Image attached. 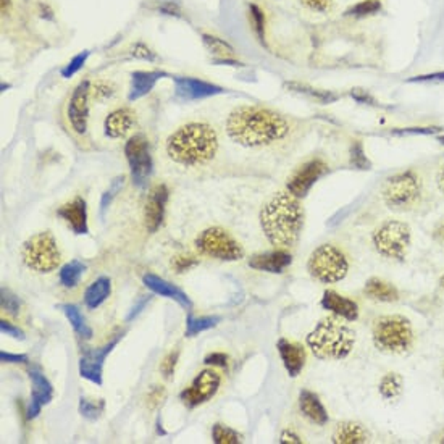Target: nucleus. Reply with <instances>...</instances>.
<instances>
[{
  "label": "nucleus",
  "mask_w": 444,
  "mask_h": 444,
  "mask_svg": "<svg viewBox=\"0 0 444 444\" xmlns=\"http://www.w3.org/2000/svg\"><path fill=\"white\" fill-rule=\"evenodd\" d=\"M86 58H87V52H84V54L76 55V57L73 58V60L70 62L68 65L62 70L63 78H70V76H73L76 72H78V70L83 68L84 62H86Z\"/></svg>",
  "instance_id": "obj_45"
},
{
  "label": "nucleus",
  "mask_w": 444,
  "mask_h": 444,
  "mask_svg": "<svg viewBox=\"0 0 444 444\" xmlns=\"http://www.w3.org/2000/svg\"><path fill=\"white\" fill-rule=\"evenodd\" d=\"M197 264H199V260L194 255H179V257H174V260L172 262V265L174 270H177V273L188 272L189 268L196 267Z\"/></svg>",
  "instance_id": "obj_42"
},
{
  "label": "nucleus",
  "mask_w": 444,
  "mask_h": 444,
  "mask_svg": "<svg viewBox=\"0 0 444 444\" xmlns=\"http://www.w3.org/2000/svg\"><path fill=\"white\" fill-rule=\"evenodd\" d=\"M369 441V435L364 426L355 422H343L336 426L333 433L335 444H360Z\"/></svg>",
  "instance_id": "obj_26"
},
{
  "label": "nucleus",
  "mask_w": 444,
  "mask_h": 444,
  "mask_svg": "<svg viewBox=\"0 0 444 444\" xmlns=\"http://www.w3.org/2000/svg\"><path fill=\"white\" fill-rule=\"evenodd\" d=\"M350 163L359 170H369L370 162L367 159L364 148H362L360 143H354L353 148H350Z\"/></svg>",
  "instance_id": "obj_40"
},
{
  "label": "nucleus",
  "mask_w": 444,
  "mask_h": 444,
  "mask_svg": "<svg viewBox=\"0 0 444 444\" xmlns=\"http://www.w3.org/2000/svg\"><path fill=\"white\" fill-rule=\"evenodd\" d=\"M134 123H136V113H134L130 107L116 109L105 118L104 123L105 136L112 139L125 138L126 134L133 130Z\"/></svg>",
  "instance_id": "obj_20"
},
{
  "label": "nucleus",
  "mask_w": 444,
  "mask_h": 444,
  "mask_svg": "<svg viewBox=\"0 0 444 444\" xmlns=\"http://www.w3.org/2000/svg\"><path fill=\"white\" fill-rule=\"evenodd\" d=\"M355 343V333L340 315L321 318L307 335V346L321 360H340L348 357Z\"/></svg>",
  "instance_id": "obj_4"
},
{
  "label": "nucleus",
  "mask_w": 444,
  "mask_h": 444,
  "mask_svg": "<svg viewBox=\"0 0 444 444\" xmlns=\"http://www.w3.org/2000/svg\"><path fill=\"white\" fill-rule=\"evenodd\" d=\"M260 226L268 243L277 249H289L299 241L304 228V209L291 192H278L262 209Z\"/></svg>",
  "instance_id": "obj_2"
},
{
  "label": "nucleus",
  "mask_w": 444,
  "mask_h": 444,
  "mask_svg": "<svg viewBox=\"0 0 444 444\" xmlns=\"http://www.w3.org/2000/svg\"><path fill=\"white\" fill-rule=\"evenodd\" d=\"M21 257L29 270L38 273H50L58 268L62 254L54 235L50 231L38 233L23 244Z\"/></svg>",
  "instance_id": "obj_6"
},
{
  "label": "nucleus",
  "mask_w": 444,
  "mask_h": 444,
  "mask_svg": "<svg viewBox=\"0 0 444 444\" xmlns=\"http://www.w3.org/2000/svg\"><path fill=\"white\" fill-rule=\"evenodd\" d=\"M196 248L202 255L212 257V259L235 262L244 257V249L231 233L220 226H212L199 233L196 238Z\"/></svg>",
  "instance_id": "obj_9"
},
{
  "label": "nucleus",
  "mask_w": 444,
  "mask_h": 444,
  "mask_svg": "<svg viewBox=\"0 0 444 444\" xmlns=\"http://www.w3.org/2000/svg\"><path fill=\"white\" fill-rule=\"evenodd\" d=\"M60 309L63 311V313L67 315V318L70 320V323H72L73 330L78 333L81 338H84V340H91L92 330L89 328V325L86 323V318L83 317V313H81L79 307L73 306V304H63V306H60Z\"/></svg>",
  "instance_id": "obj_31"
},
{
  "label": "nucleus",
  "mask_w": 444,
  "mask_h": 444,
  "mask_svg": "<svg viewBox=\"0 0 444 444\" xmlns=\"http://www.w3.org/2000/svg\"><path fill=\"white\" fill-rule=\"evenodd\" d=\"M162 73L157 72H136L131 76L130 101H138L152 91L157 81L160 79Z\"/></svg>",
  "instance_id": "obj_27"
},
{
  "label": "nucleus",
  "mask_w": 444,
  "mask_h": 444,
  "mask_svg": "<svg viewBox=\"0 0 444 444\" xmlns=\"http://www.w3.org/2000/svg\"><path fill=\"white\" fill-rule=\"evenodd\" d=\"M350 96H353L359 104H370V105L375 104V101H373V97H370L369 94H367V91L353 89V92H350Z\"/></svg>",
  "instance_id": "obj_53"
},
{
  "label": "nucleus",
  "mask_w": 444,
  "mask_h": 444,
  "mask_svg": "<svg viewBox=\"0 0 444 444\" xmlns=\"http://www.w3.org/2000/svg\"><path fill=\"white\" fill-rule=\"evenodd\" d=\"M204 44L207 45V49L212 52L213 55L218 57V62H230L235 57V49L230 44L225 43L223 39L217 36H210V34H204Z\"/></svg>",
  "instance_id": "obj_32"
},
{
  "label": "nucleus",
  "mask_w": 444,
  "mask_h": 444,
  "mask_svg": "<svg viewBox=\"0 0 444 444\" xmlns=\"http://www.w3.org/2000/svg\"><path fill=\"white\" fill-rule=\"evenodd\" d=\"M289 125L282 115L270 109L244 105L233 110L226 121V133L244 148H260L283 139Z\"/></svg>",
  "instance_id": "obj_1"
},
{
  "label": "nucleus",
  "mask_w": 444,
  "mask_h": 444,
  "mask_svg": "<svg viewBox=\"0 0 444 444\" xmlns=\"http://www.w3.org/2000/svg\"><path fill=\"white\" fill-rule=\"evenodd\" d=\"M104 401H92V399H86V397H81L79 399V412L81 416L87 420H96L101 417V414L104 412Z\"/></svg>",
  "instance_id": "obj_39"
},
{
  "label": "nucleus",
  "mask_w": 444,
  "mask_h": 444,
  "mask_svg": "<svg viewBox=\"0 0 444 444\" xmlns=\"http://www.w3.org/2000/svg\"><path fill=\"white\" fill-rule=\"evenodd\" d=\"M2 309L10 313H18L20 311L18 297L5 288H2Z\"/></svg>",
  "instance_id": "obj_43"
},
{
  "label": "nucleus",
  "mask_w": 444,
  "mask_h": 444,
  "mask_svg": "<svg viewBox=\"0 0 444 444\" xmlns=\"http://www.w3.org/2000/svg\"><path fill=\"white\" fill-rule=\"evenodd\" d=\"M291 264H293V257L286 252L284 249L273 250V252L255 254L249 259L250 267L267 273H283Z\"/></svg>",
  "instance_id": "obj_21"
},
{
  "label": "nucleus",
  "mask_w": 444,
  "mask_h": 444,
  "mask_svg": "<svg viewBox=\"0 0 444 444\" xmlns=\"http://www.w3.org/2000/svg\"><path fill=\"white\" fill-rule=\"evenodd\" d=\"M143 282L152 291V293L160 294L163 297H168V299L177 301L179 306H183L184 309H191L189 297L186 296L179 288H177V286H173L172 283L165 282L163 278L157 277V274H154V273H148V274H144Z\"/></svg>",
  "instance_id": "obj_24"
},
{
  "label": "nucleus",
  "mask_w": 444,
  "mask_h": 444,
  "mask_svg": "<svg viewBox=\"0 0 444 444\" xmlns=\"http://www.w3.org/2000/svg\"><path fill=\"white\" fill-rule=\"evenodd\" d=\"M220 383H221V377L217 372L209 370V369L202 370L194 379H192V383L188 388H184L183 391H181V394H179L181 401H183L184 404L191 409L201 406L217 394Z\"/></svg>",
  "instance_id": "obj_12"
},
{
  "label": "nucleus",
  "mask_w": 444,
  "mask_h": 444,
  "mask_svg": "<svg viewBox=\"0 0 444 444\" xmlns=\"http://www.w3.org/2000/svg\"><path fill=\"white\" fill-rule=\"evenodd\" d=\"M212 438H213V443H217V444H238V443H241V436H239L235 430H231L230 426H225L221 423L213 425Z\"/></svg>",
  "instance_id": "obj_36"
},
{
  "label": "nucleus",
  "mask_w": 444,
  "mask_h": 444,
  "mask_svg": "<svg viewBox=\"0 0 444 444\" xmlns=\"http://www.w3.org/2000/svg\"><path fill=\"white\" fill-rule=\"evenodd\" d=\"M220 321V317H192L191 313H188V318H186V336H196L199 333L207 331L210 328H213Z\"/></svg>",
  "instance_id": "obj_35"
},
{
  "label": "nucleus",
  "mask_w": 444,
  "mask_h": 444,
  "mask_svg": "<svg viewBox=\"0 0 444 444\" xmlns=\"http://www.w3.org/2000/svg\"><path fill=\"white\" fill-rule=\"evenodd\" d=\"M178 357H179V353H178V350H173V353L168 354L167 357L163 359L162 364H160V372H162V375L165 377L167 379H168V378H172V375L174 373V367H177Z\"/></svg>",
  "instance_id": "obj_44"
},
{
  "label": "nucleus",
  "mask_w": 444,
  "mask_h": 444,
  "mask_svg": "<svg viewBox=\"0 0 444 444\" xmlns=\"http://www.w3.org/2000/svg\"><path fill=\"white\" fill-rule=\"evenodd\" d=\"M420 178L414 172L391 177L383 188L384 204L389 209H406L412 206L420 196Z\"/></svg>",
  "instance_id": "obj_10"
},
{
  "label": "nucleus",
  "mask_w": 444,
  "mask_h": 444,
  "mask_svg": "<svg viewBox=\"0 0 444 444\" xmlns=\"http://www.w3.org/2000/svg\"><path fill=\"white\" fill-rule=\"evenodd\" d=\"M443 373H444V370H443Z\"/></svg>",
  "instance_id": "obj_60"
},
{
  "label": "nucleus",
  "mask_w": 444,
  "mask_h": 444,
  "mask_svg": "<svg viewBox=\"0 0 444 444\" xmlns=\"http://www.w3.org/2000/svg\"><path fill=\"white\" fill-rule=\"evenodd\" d=\"M438 186H440V189L444 192V167H441L440 173H438Z\"/></svg>",
  "instance_id": "obj_57"
},
{
  "label": "nucleus",
  "mask_w": 444,
  "mask_h": 444,
  "mask_svg": "<svg viewBox=\"0 0 444 444\" xmlns=\"http://www.w3.org/2000/svg\"><path fill=\"white\" fill-rule=\"evenodd\" d=\"M0 360L7 362V364H25L28 357L25 354H10V353H0Z\"/></svg>",
  "instance_id": "obj_51"
},
{
  "label": "nucleus",
  "mask_w": 444,
  "mask_h": 444,
  "mask_svg": "<svg viewBox=\"0 0 444 444\" xmlns=\"http://www.w3.org/2000/svg\"><path fill=\"white\" fill-rule=\"evenodd\" d=\"M373 344L387 354H402L412 348V325L402 315H387L373 325Z\"/></svg>",
  "instance_id": "obj_5"
},
{
  "label": "nucleus",
  "mask_w": 444,
  "mask_h": 444,
  "mask_svg": "<svg viewBox=\"0 0 444 444\" xmlns=\"http://www.w3.org/2000/svg\"><path fill=\"white\" fill-rule=\"evenodd\" d=\"M282 443H284V444H302V440H301V436L299 435H296L293 430H284L283 433H282V440H279Z\"/></svg>",
  "instance_id": "obj_54"
},
{
  "label": "nucleus",
  "mask_w": 444,
  "mask_h": 444,
  "mask_svg": "<svg viewBox=\"0 0 444 444\" xmlns=\"http://www.w3.org/2000/svg\"><path fill=\"white\" fill-rule=\"evenodd\" d=\"M125 155L130 163L133 183L138 188H145L152 174L150 145L144 134H134L125 145Z\"/></svg>",
  "instance_id": "obj_11"
},
{
  "label": "nucleus",
  "mask_w": 444,
  "mask_h": 444,
  "mask_svg": "<svg viewBox=\"0 0 444 444\" xmlns=\"http://www.w3.org/2000/svg\"><path fill=\"white\" fill-rule=\"evenodd\" d=\"M9 5H10V0H2V13L4 15L7 13V9H5V7H9Z\"/></svg>",
  "instance_id": "obj_58"
},
{
  "label": "nucleus",
  "mask_w": 444,
  "mask_h": 444,
  "mask_svg": "<svg viewBox=\"0 0 444 444\" xmlns=\"http://www.w3.org/2000/svg\"><path fill=\"white\" fill-rule=\"evenodd\" d=\"M277 348L286 372L289 373V377L296 378L302 372L304 365H306V350L297 343L286 340V338H282L278 341Z\"/></svg>",
  "instance_id": "obj_22"
},
{
  "label": "nucleus",
  "mask_w": 444,
  "mask_h": 444,
  "mask_svg": "<svg viewBox=\"0 0 444 444\" xmlns=\"http://www.w3.org/2000/svg\"><path fill=\"white\" fill-rule=\"evenodd\" d=\"M435 239H436V241H440L441 244H444V220L441 221L440 225L436 226V230H435Z\"/></svg>",
  "instance_id": "obj_56"
},
{
  "label": "nucleus",
  "mask_w": 444,
  "mask_h": 444,
  "mask_svg": "<svg viewBox=\"0 0 444 444\" xmlns=\"http://www.w3.org/2000/svg\"><path fill=\"white\" fill-rule=\"evenodd\" d=\"M286 87L294 92H301V94H306L309 97L315 99V101H318L321 104H331V102H336L338 99H340V96L338 94H333V92L330 91H320V89H313V87L307 86V84H301V83H288L286 84Z\"/></svg>",
  "instance_id": "obj_33"
},
{
  "label": "nucleus",
  "mask_w": 444,
  "mask_h": 444,
  "mask_svg": "<svg viewBox=\"0 0 444 444\" xmlns=\"http://www.w3.org/2000/svg\"><path fill=\"white\" fill-rule=\"evenodd\" d=\"M301 4L315 11H326L333 5V0H301Z\"/></svg>",
  "instance_id": "obj_47"
},
{
  "label": "nucleus",
  "mask_w": 444,
  "mask_h": 444,
  "mask_svg": "<svg viewBox=\"0 0 444 444\" xmlns=\"http://www.w3.org/2000/svg\"><path fill=\"white\" fill-rule=\"evenodd\" d=\"M123 181H125V178H123V177H121V178H116V179L113 181V184H112V189H109V191L105 192V194H104V197H102V207H101L102 213L105 212V209H107V206L110 204V201H112V199H113L115 192H118L121 188H123Z\"/></svg>",
  "instance_id": "obj_46"
},
{
  "label": "nucleus",
  "mask_w": 444,
  "mask_h": 444,
  "mask_svg": "<svg viewBox=\"0 0 444 444\" xmlns=\"http://www.w3.org/2000/svg\"><path fill=\"white\" fill-rule=\"evenodd\" d=\"M0 330H2L4 335L11 336V338H18V340H23V338H25L23 331L20 328H16L15 325H11L10 321H7V320L0 321Z\"/></svg>",
  "instance_id": "obj_48"
},
{
  "label": "nucleus",
  "mask_w": 444,
  "mask_h": 444,
  "mask_svg": "<svg viewBox=\"0 0 444 444\" xmlns=\"http://www.w3.org/2000/svg\"><path fill=\"white\" fill-rule=\"evenodd\" d=\"M168 197H170V191H168L167 184H155L149 191L144 209V223L149 233H155L162 226L163 218H165Z\"/></svg>",
  "instance_id": "obj_15"
},
{
  "label": "nucleus",
  "mask_w": 444,
  "mask_h": 444,
  "mask_svg": "<svg viewBox=\"0 0 444 444\" xmlns=\"http://www.w3.org/2000/svg\"><path fill=\"white\" fill-rule=\"evenodd\" d=\"M84 272H86V264H83L81 260H72L62 267L60 273H58V278H60V283L63 288L72 289L79 284Z\"/></svg>",
  "instance_id": "obj_30"
},
{
  "label": "nucleus",
  "mask_w": 444,
  "mask_h": 444,
  "mask_svg": "<svg viewBox=\"0 0 444 444\" xmlns=\"http://www.w3.org/2000/svg\"><path fill=\"white\" fill-rule=\"evenodd\" d=\"M116 87L112 81L97 79L94 84H91V96L97 102H104L115 94Z\"/></svg>",
  "instance_id": "obj_38"
},
{
  "label": "nucleus",
  "mask_w": 444,
  "mask_h": 444,
  "mask_svg": "<svg viewBox=\"0 0 444 444\" xmlns=\"http://www.w3.org/2000/svg\"><path fill=\"white\" fill-rule=\"evenodd\" d=\"M321 307L335 315H340V317L348 321H354L359 318L357 304L353 299H349V297H344L335 293V291H325L323 297H321Z\"/></svg>",
  "instance_id": "obj_23"
},
{
  "label": "nucleus",
  "mask_w": 444,
  "mask_h": 444,
  "mask_svg": "<svg viewBox=\"0 0 444 444\" xmlns=\"http://www.w3.org/2000/svg\"><path fill=\"white\" fill-rule=\"evenodd\" d=\"M29 378H31L33 383V396L28 407V418H34L38 417L40 409L48 406L52 401V397H54V389H52L49 379L44 377V373L39 369L29 370Z\"/></svg>",
  "instance_id": "obj_17"
},
{
  "label": "nucleus",
  "mask_w": 444,
  "mask_h": 444,
  "mask_svg": "<svg viewBox=\"0 0 444 444\" xmlns=\"http://www.w3.org/2000/svg\"><path fill=\"white\" fill-rule=\"evenodd\" d=\"M120 335L115 338V340L110 341L105 346L99 348V349H87L86 353L83 354V357L79 360V373L81 377L89 379L91 383L96 384H102V367H104V360L107 355L110 354L116 343L120 340Z\"/></svg>",
  "instance_id": "obj_16"
},
{
  "label": "nucleus",
  "mask_w": 444,
  "mask_h": 444,
  "mask_svg": "<svg viewBox=\"0 0 444 444\" xmlns=\"http://www.w3.org/2000/svg\"><path fill=\"white\" fill-rule=\"evenodd\" d=\"M204 364L226 367L228 365V355L223 353H212V354H209L206 359H204Z\"/></svg>",
  "instance_id": "obj_49"
},
{
  "label": "nucleus",
  "mask_w": 444,
  "mask_h": 444,
  "mask_svg": "<svg viewBox=\"0 0 444 444\" xmlns=\"http://www.w3.org/2000/svg\"><path fill=\"white\" fill-rule=\"evenodd\" d=\"M174 91H177V97L183 101H196V99H206L223 92L221 87L197 78H174Z\"/></svg>",
  "instance_id": "obj_18"
},
{
  "label": "nucleus",
  "mask_w": 444,
  "mask_h": 444,
  "mask_svg": "<svg viewBox=\"0 0 444 444\" xmlns=\"http://www.w3.org/2000/svg\"><path fill=\"white\" fill-rule=\"evenodd\" d=\"M250 16H252V23H254L257 36L260 38V40H264V36H265L264 13H262V10L257 7V5H250Z\"/></svg>",
  "instance_id": "obj_41"
},
{
  "label": "nucleus",
  "mask_w": 444,
  "mask_h": 444,
  "mask_svg": "<svg viewBox=\"0 0 444 444\" xmlns=\"http://www.w3.org/2000/svg\"><path fill=\"white\" fill-rule=\"evenodd\" d=\"M328 172V165L323 160L313 159L311 162L304 163L293 177L288 181V191L297 199H302L309 194L312 186Z\"/></svg>",
  "instance_id": "obj_14"
},
{
  "label": "nucleus",
  "mask_w": 444,
  "mask_h": 444,
  "mask_svg": "<svg viewBox=\"0 0 444 444\" xmlns=\"http://www.w3.org/2000/svg\"><path fill=\"white\" fill-rule=\"evenodd\" d=\"M440 284H441V288L444 289V274L441 277V279H440Z\"/></svg>",
  "instance_id": "obj_59"
},
{
  "label": "nucleus",
  "mask_w": 444,
  "mask_h": 444,
  "mask_svg": "<svg viewBox=\"0 0 444 444\" xmlns=\"http://www.w3.org/2000/svg\"><path fill=\"white\" fill-rule=\"evenodd\" d=\"M217 150V131L207 123L183 125L167 139L168 157L184 167L206 165L213 160Z\"/></svg>",
  "instance_id": "obj_3"
},
{
  "label": "nucleus",
  "mask_w": 444,
  "mask_h": 444,
  "mask_svg": "<svg viewBox=\"0 0 444 444\" xmlns=\"http://www.w3.org/2000/svg\"><path fill=\"white\" fill-rule=\"evenodd\" d=\"M402 391V378L397 373H387L379 382V394L383 396V399L391 401L396 399Z\"/></svg>",
  "instance_id": "obj_34"
},
{
  "label": "nucleus",
  "mask_w": 444,
  "mask_h": 444,
  "mask_svg": "<svg viewBox=\"0 0 444 444\" xmlns=\"http://www.w3.org/2000/svg\"><path fill=\"white\" fill-rule=\"evenodd\" d=\"M307 270L320 283L333 284L346 278L349 262L346 255L333 244H321L309 257Z\"/></svg>",
  "instance_id": "obj_7"
},
{
  "label": "nucleus",
  "mask_w": 444,
  "mask_h": 444,
  "mask_svg": "<svg viewBox=\"0 0 444 444\" xmlns=\"http://www.w3.org/2000/svg\"><path fill=\"white\" fill-rule=\"evenodd\" d=\"M372 239L377 252L384 259L404 260L407 249L411 246L412 233L404 221L388 220L377 228Z\"/></svg>",
  "instance_id": "obj_8"
},
{
  "label": "nucleus",
  "mask_w": 444,
  "mask_h": 444,
  "mask_svg": "<svg viewBox=\"0 0 444 444\" xmlns=\"http://www.w3.org/2000/svg\"><path fill=\"white\" fill-rule=\"evenodd\" d=\"M89 97H91V81L84 79L74 87L72 97L68 101L67 116L70 125L76 134H86L87 131V115H89Z\"/></svg>",
  "instance_id": "obj_13"
},
{
  "label": "nucleus",
  "mask_w": 444,
  "mask_h": 444,
  "mask_svg": "<svg viewBox=\"0 0 444 444\" xmlns=\"http://www.w3.org/2000/svg\"><path fill=\"white\" fill-rule=\"evenodd\" d=\"M411 83H425V81H444V73H433V74H423V76H416V78L409 79Z\"/></svg>",
  "instance_id": "obj_55"
},
{
  "label": "nucleus",
  "mask_w": 444,
  "mask_h": 444,
  "mask_svg": "<svg viewBox=\"0 0 444 444\" xmlns=\"http://www.w3.org/2000/svg\"><path fill=\"white\" fill-rule=\"evenodd\" d=\"M438 131H441V128H404L402 131H396V133H402V134H435Z\"/></svg>",
  "instance_id": "obj_52"
},
{
  "label": "nucleus",
  "mask_w": 444,
  "mask_h": 444,
  "mask_svg": "<svg viewBox=\"0 0 444 444\" xmlns=\"http://www.w3.org/2000/svg\"><path fill=\"white\" fill-rule=\"evenodd\" d=\"M57 215L72 228L76 235H87V231H89V226H87V207L83 197H74L72 202L63 204L57 210Z\"/></svg>",
  "instance_id": "obj_19"
},
{
  "label": "nucleus",
  "mask_w": 444,
  "mask_h": 444,
  "mask_svg": "<svg viewBox=\"0 0 444 444\" xmlns=\"http://www.w3.org/2000/svg\"><path fill=\"white\" fill-rule=\"evenodd\" d=\"M133 55L136 57V58H144V60H154L155 58V54L154 52H152L148 45H144L143 43H139V44H136L133 48Z\"/></svg>",
  "instance_id": "obj_50"
},
{
  "label": "nucleus",
  "mask_w": 444,
  "mask_h": 444,
  "mask_svg": "<svg viewBox=\"0 0 444 444\" xmlns=\"http://www.w3.org/2000/svg\"><path fill=\"white\" fill-rule=\"evenodd\" d=\"M379 10H382V4H379V0H362V2L355 4L354 7H350L348 10V15L357 16V18H364V16L378 13Z\"/></svg>",
  "instance_id": "obj_37"
},
{
  "label": "nucleus",
  "mask_w": 444,
  "mask_h": 444,
  "mask_svg": "<svg viewBox=\"0 0 444 444\" xmlns=\"http://www.w3.org/2000/svg\"><path fill=\"white\" fill-rule=\"evenodd\" d=\"M110 293H112V283L110 278L101 277L92 283L84 293V304L87 309H97L99 306L109 299Z\"/></svg>",
  "instance_id": "obj_28"
},
{
  "label": "nucleus",
  "mask_w": 444,
  "mask_h": 444,
  "mask_svg": "<svg viewBox=\"0 0 444 444\" xmlns=\"http://www.w3.org/2000/svg\"><path fill=\"white\" fill-rule=\"evenodd\" d=\"M299 409L301 412L306 416L311 422L317 425H326L328 423V412H326L325 406L321 404L317 394H313L312 391L302 389L299 394Z\"/></svg>",
  "instance_id": "obj_25"
},
{
  "label": "nucleus",
  "mask_w": 444,
  "mask_h": 444,
  "mask_svg": "<svg viewBox=\"0 0 444 444\" xmlns=\"http://www.w3.org/2000/svg\"><path fill=\"white\" fill-rule=\"evenodd\" d=\"M364 291L370 299L379 301V302H393V301H397V297H399V293H397V289L393 284H389L378 278L369 279Z\"/></svg>",
  "instance_id": "obj_29"
}]
</instances>
